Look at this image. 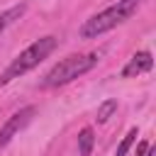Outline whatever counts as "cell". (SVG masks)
<instances>
[{
	"label": "cell",
	"mask_w": 156,
	"mask_h": 156,
	"mask_svg": "<svg viewBox=\"0 0 156 156\" xmlns=\"http://www.w3.org/2000/svg\"><path fill=\"white\" fill-rule=\"evenodd\" d=\"M146 156H156V149H151V146H149V151H146Z\"/></svg>",
	"instance_id": "cell-11"
},
{
	"label": "cell",
	"mask_w": 156,
	"mask_h": 156,
	"mask_svg": "<svg viewBox=\"0 0 156 156\" xmlns=\"http://www.w3.org/2000/svg\"><path fill=\"white\" fill-rule=\"evenodd\" d=\"M56 49V37H41V39H37V41H32L24 51H20L15 58H12V63L2 71V76H0V85H7L10 80H15V78H20L22 73H27V71H32L34 66H39L51 51Z\"/></svg>",
	"instance_id": "cell-2"
},
{
	"label": "cell",
	"mask_w": 156,
	"mask_h": 156,
	"mask_svg": "<svg viewBox=\"0 0 156 156\" xmlns=\"http://www.w3.org/2000/svg\"><path fill=\"white\" fill-rule=\"evenodd\" d=\"M149 146H151L149 141H139V144H136V154H134V156H146V151H149Z\"/></svg>",
	"instance_id": "cell-10"
},
{
	"label": "cell",
	"mask_w": 156,
	"mask_h": 156,
	"mask_svg": "<svg viewBox=\"0 0 156 156\" xmlns=\"http://www.w3.org/2000/svg\"><path fill=\"white\" fill-rule=\"evenodd\" d=\"M98 63V56L95 54H71L66 58H61L46 76H44V88H56V85H66L71 83L73 78L88 73L93 66Z\"/></svg>",
	"instance_id": "cell-3"
},
{
	"label": "cell",
	"mask_w": 156,
	"mask_h": 156,
	"mask_svg": "<svg viewBox=\"0 0 156 156\" xmlns=\"http://www.w3.org/2000/svg\"><path fill=\"white\" fill-rule=\"evenodd\" d=\"M139 5H141V0H117V2L110 5L107 10H102V12L93 15L90 20H85V22L80 24V37H83V39H95V37L115 29L117 24L127 22V20L136 12Z\"/></svg>",
	"instance_id": "cell-1"
},
{
	"label": "cell",
	"mask_w": 156,
	"mask_h": 156,
	"mask_svg": "<svg viewBox=\"0 0 156 156\" xmlns=\"http://www.w3.org/2000/svg\"><path fill=\"white\" fill-rule=\"evenodd\" d=\"M37 115V107L34 105H27V107H22V110H17L12 117H7V122L0 127V146H5V144H10L12 141V136H17L29 122H32V117Z\"/></svg>",
	"instance_id": "cell-4"
},
{
	"label": "cell",
	"mask_w": 156,
	"mask_h": 156,
	"mask_svg": "<svg viewBox=\"0 0 156 156\" xmlns=\"http://www.w3.org/2000/svg\"><path fill=\"white\" fill-rule=\"evenodd\" d=\"M93 144H95L93 129H90V127L80 129V134H78V154H80V156H90V151H93Z\"/></svg>",
	"instance_id": "cell-7"
},
{
	"label": "cell",
	"mask_w": 156,
	"mask_h": 156,
	"mask_svg": "<svg viewBox=\"0 0 156 156\" xmlns=\"http://www.w3.org/2000/svg\"><path fill=\"white\" fill-rule=\"evenodd\" d=\"M117 112V100H112V98H107V100H102L100 105H98V112H95V119L102 124V122H107L112 115Z\"/></svg>",
	"instance_id": "cell-8"
},
{
	"label": "cell",
	"mask_w": 156,
	"mask_h": 156,
	"mask_svg": "<svg viewBox=\"0 0 156 156\" xmlns=\"http://www.w3.org/2000/svg\"><path fill=\"white\" fill-rule=\"evenodd\" d=\"M136 141V127H132L127 134H124V139L119 141V146H117V154L115 156H127V151H129V146Z\"/></svg>",
	"instance_id": "cell-9"
},
{
	"label": "cell",
	"mask_w": 156,
	"mask_h": 156,
	"mask_svg": "<svg viewBox=\"0 0 156 156\" xmlns=\"http://www.w3.org/2000/svg\"><path fill=\"white\" fill-rule=\"evenodd\" d=\"M151 66H154L151 51H136V54L129 58V63L122 68V76H124V78H132V76H139V73L151 71Z\"/></svg>",
	"instance_id": "cell-5"
},
{
	"label": "cell",
	"mask_w": 156,
	"mask_h": 156,
	"mask_svg": "<svg viewBox=\"0 0 156 156\" xmlns=\"http://www.w3.org/2000/svg\"><path fill=\"white\" fill-rule=\"evenodd\" d=\"M24 10H27V7L20 2V5H12V7H7L5 12H0V34H2V32H5L15 20H20V17L24 15Z\"/></svg>",
	"instance_id": "cell-6"
}]
</instances>
